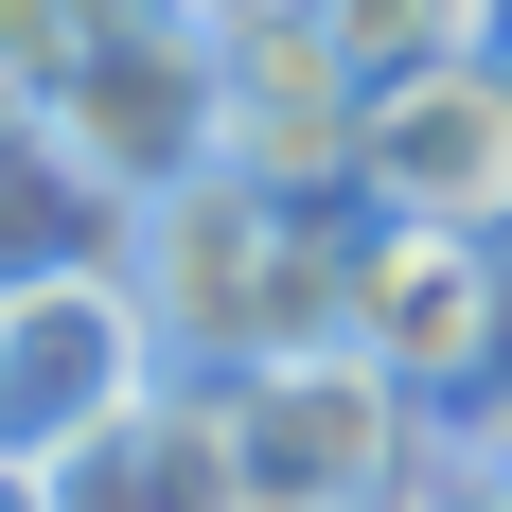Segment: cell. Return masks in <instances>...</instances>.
Listing matches in <instances>:
<instances>
[{"label":"cell","instance_id":"obj_1","mask_svg":"<svg viewBox=\"0 0 512 512\" xmlns=\"http://www.w3.org/2000/svg\"><path fill=\"white\" fill-rule=\"evenodd\" d=\"M336 230L354 212H301V195H265L248 159H212V177H159L106 265H124V301L159 318L177 371H265V354L354 336V248Z\"/></svg>","mask_w":512,"mask_h":512},{"label":"cell","instance_id":"obj_2","mask_svg":"<svg viewBox=\"0 0 512 512\" xmlns=\"http://www.w3.org/2000/svg\"><path fill=\"white\" fill-rule=\"evenodd\" d=\"M230 442H248V512H407L442 477V407L354 336L230 371Z\"/></svg>","mask_w":512,"mask_h":512},{"label":"cell","instance_id":"obj_3","mask_svg":"<svg viewBox=\"0 0 512 512\" xmlns=\"http://www.w3.org/2000/svg\"><path fill=\"white\" fill-rule=\"evenodd\" d=\"M36 124L89 159L124 212H142L159 177H212V159H230V71H212V18H195V0L106 18V36L53 71V106H36Z\"/></svg>","mask_w":512,"mask_h":512},{"label":"cell","instance_id":"obj_4","mask_svg":"<svg viewBox=\"0 0 512 512\" xmlns=\"http://www.w3.org/2000/svg\"><path fill=\"white\" fill-rule=\"evenodd\" d=\"M195 18H212V71H230V159H248L265 195H301V212H354L371 89H354V53H336V18L318 0H195Z\"/></svg>","mask_w":512,"mask_h":512},{"label":"cell","instance_id":"obj_5","mask_svg":"<svg viewBox=\"0 0 512 512\" xmlns=\"http://www.w3.org/2000/svg\"><path fill=\"white\" fill-rule=\"evenodd\" d=\"M159 318L124 301V265H36V283H0V442H89L106 407H142L159 389Z\"/></svg>","mask_w":512,"mask_h":512},{"label":"cell","instance_id":"obj_6","mask_svg":"<svg viewBox=\"0 0 512 512\" xmlns=\"http://www.w3.org/2000/svg\"><path fill=\"white\" fill-rule=\"evenodd\" d=\"M354 195H371V212H424V230H477V248H512V53H460V71L371 89Z\"/></svg>","mask_w":512,"mask_h":512},{"label":"cell","instance_id":"obj_7","mask_svg":"<svg viewBox=\"0 0 512 512\" xmlns=\"http://www.w3.org/2000/svg\"><path fill=\"white\" fill-rule=\"evenodd\" d=\"M53 512H248L230 371H159L142 407H106L89 442H53Z\"/></svg>","mask_w":512,"mask_h":512},{"label":"cell","instance_id":"obj_8","mask_svg":"<svg viewBox=\"0 0 512 512\" xmlns=\"http://www.w3.org/2000/svg\"><path fill=\"white\" fill-rule=\"evenodd\" d=\"M106 248H124V195L53 142V124H0V283H36V265H106Z\"/></svg>","mask_w":512,"mask_h":512},{"label":"cell","instance_id":"obj_9","mask_svg":"<svg viewBox=\"0 0 512 512\" xmlns=\"http://www.w3.org/2000/svg\"><path fill=\"white\" fill-rule=\"evenodd\" d=\"M354 89H407V71H460V53H512V0H318Z\"/></svg>","mask_w":512,"mask_h":512},{"label":"cell","instance_id":"obj_10","mask_svg":"<svg viewBox=\"0 0 512 512\" xmlns=\"http://www.w3.org/2000/svg\"><path fill=\"white\" fill-rule=\"evenodd\" d=\"M106 18H142V0H0V124H36V106H53V71H71Z\"/></svg>","mask_w":512,"mask_h":512},{"label":"cell","instance_id":"obj_11","mask_svg":"<svg viewBox=\"0 0 512 512\" xmlns=\"http://www.w3.org/2000/svg\"><path fill=\"white\" fill-rule=\"evenodd\" d=\"M407 512H512V477H495V460H460V442H442V477H424Z\"/></svg>","mask_w":512,"mask_h":512},{"label":"cell","instance_id":"obj_12","mask_svg":"<svg viewBox=\"0 0 512 512\" xmlns=\"http://www.w3.org/2000/svg\"><path fill=\"white\" fill-rule=\"evenodd\" d=\"M0 512H53V460H36V442H0Z\"/></svg>","mask_w":512,"mask_h":512}]
</instances>
